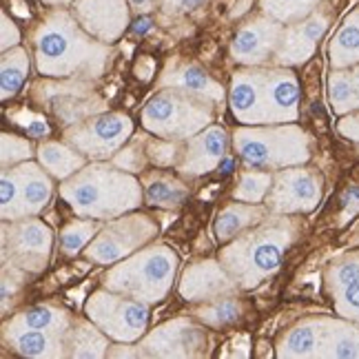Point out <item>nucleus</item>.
I'll return each mask as SVG.
<instances>
[{"label":"nucleus","instance_id":"1","mask_svg":"<svg viewBox=\"0 0 359 359\" xmlns=\"http://www.w3.org/2000/svg\"><path fill=\"white\" fill-rule=\"evenodd\" d=\"M36 58L43 74H100L107 49L82 34L67 11H53L36 34Z\"/></svg>","mask_w":359,"mask_h":359},{"label":"nucleus","instance_id":"2","mask_svg":"<svg viewBox=\"0 0 359 359\" xmlns=\"http://www.w3.org/2000/svg\"><path fill=\"white\" fill-rule=\"evenodd\" d=\"M173 266L175 257L164 248H156L135 257L131 264H124L120 273H111V278H120L111 280V284L127 293H137L144 299H160L171 282Z\"/></svg>","mask_w":359,"mask_h":359},{"label":"nucleus","instance_id":"3","mask_svg":"<svg viewBox=\"0 0 359 359\" xmlns=\"http://www.w3.org/2000/svg\"><path fill=\"white\" fill-rule=\"evenodd\" d=\"M51 196L49 180L36 167H22L3 177V213L18 217L40 211Z\"/></svg>","mask_w":359,"mask_h":359},{"label":"nucleus","instance_id":"4","mask_svg":"<svg viewBox=\"0 0 359 359\" xmlns=\"http://www.w3.org/2000/svg\"><path fill=\"white\" fill-rule=\"evenodd\" d=\"M129 131H131V122L127 116L109 114L72 131L69 142L76 144L80 151H85L89 156L102 158V156L114 154V151L127 140Z\"/></svg>","mask_w":359,"mask_h":359},{"label":"nucleus","instance_id":"5","mask_svg":"<svg viewBox=\"0 0 359 359\" xmlns=\"http://www.w3.org/2000/svg\"><path fill=\"white\" fill-rule=\"evenodd\" d=\"M91 317L107 328L109 335L120 339H133L142 335L147 326V311L140 304H129L111 297H95L89 306Z\"/></svg>","mask_w":359,"mask_h":359},{"label":"nucleus","instance_id":"6","mask_svg":"<svg viewBox=\"0 0 359 359\" xmlns=\"http://www.w3.org/2000/svg\"><path fill=\"white\" fill-rule=\"evenodd\" d=\"M76 16L91 36L114 40L127 27L129 11L124 0H78Z\"/></svg>","mask_w":359,"mask_h":359},{"label":"nucleus","instance_id":"7","mask_svg":"<svg viewBox=\"0 0 359 359\" xmlns=\"http://www.w3.org/2000/svg\"><path fill=\"white\" fill-rule=\"evenodd\" d=\"M156 226H151L147 217H131L109 229L104 236L89 248V257L95 262H114L124 253H129L133 246L144 242Z\"/></svg>","mask_w":359,"mask_h":359},{"label":"nucleus","instance_id":"8","mask_svg":"<svg viewBox=\"0 0 359 359\" xmlns=\"http://www.w3.org/2000/svg\"><path fill=\"white\" fill-rule=\"evenodd\" d=\"M280 36L282 25L278 20L257 18L238 32L236 40H233V56L240 62L255 65L269 56L271 49L278 45Z\"/></svg>","mask_w":359,"mask_h":359},{"label":"nucleus","instance_id":"9","mask_svg":"<svg viewBox=\"0 0 359 359\" xmlns=\"http://www.w3.org/2000/svg\"><path fill=\"white\" fill-rule=\"evenodd\" d=\"M284 133H251V131H240L238 133V149L244 156L246 162L251 164H278L288 160H304L302 154H293L291 147H286V135Z\"/></svg>","mask_w":359,"mask_h":359},{"label":"nucleus","instance_id":"10","mask_svg":"<svg viewBox=\"0 0 359 359\" xmlns=\"http://www.w3.org/2000/svg\"><path fill=\"white\" fill-rule=\"evenodd\" d=\"M193 104L182 102V98H175V95H158L149 102L144 109V124L149 129L160 131V133H180L187 135L191 131H196L202 127V122L196 120H187V109Z\"/></svg>","mask_w":359,"mask_h":359},{"label":"nucleus","instance_id":"11","mask_svg":"<svg viewBox=\"0 0 359 359\" xmlns=\"http://www.w3.org/2000/svg\"><path fill=\"white\" fill-rule=\"evenodd\" d=\"M320 200V184L313 175L306 173H286L280 177V189L271 200L273 209L291 211V209H311Z\"/></svg>","mask_w":359,"mask_h":359},{"label":"nucleus","instance_id":"12","mask_svg":"<svg viewBox=\"0 0 359 359\" xmlns=\"http://www.w3.org/2000/svg\"><path fill=\"white\" fill-rule=\"evenodd\" d=\"M328 18L324 13H315L313 18H309L306 22H302L295 29H291L284 38L282 51L278 53L280 60L284 62H295V60H304L313 51L315 43L322 38V34L326 32Z\"/></svg>","mask_w":359,"mask_h":359},{"label":"nucleus","instance_id":"13","mask_svg":"<svg viewBox=\"0 0 359 359\" xmlns=\"http://www.w3.org/2000/svg\"><path fill=\"white\" fill-rule=\"evenodd\" d=\"M202 346V333L200 328L191 326L187 322H173L169 326L160 328L158 333L149 339L147 348H158L160 355H187L189 348Z\"/></svg>","mask_w":359,"mask_h":359},{"label":"nucleus","instance_id":"14","mask_svg":"<svg viewBox=\"0 0 359 359\" xmlns=\"http://www.w3.org/2000/svg\"><path fill=\"white\" fill-rule=\"evenodd\" d=\"M224 149H226V137L219 129L202 133L198 140H193L191 151H187V162L182 164V171L198 175L213 169V164L222 158Z\"/></svg>","mask_w":359,"mask_h":359},{"label":"nucleus","instance_id":"15","mask_svg":"<svg viewBox=\"0 0 359 359\" xmlns=\"http://www.w3.org/2000/svg\"><path fill=\"white\" fill-rule=\"evenodd\" d=\"M284 246H286V242L282 238H278L275 233H269V236H262L255 246L248 248V259L244 264V273H248L251 282L262 280V275L278 269L282 253H284Z\"/></svg>","mask_w":359,"mask_h":359},{"label":"nucleus","instance_id":"16","mask_svg":"<svg viewBox=\"0 0 359 359\" xmlns=\"http://www.w3.org/2000/svg\"><path fill=\"white\" fill-rule=\"evenodd\" d=\"M13 251L20 253L25 262L29 259H45L49 255V242H51V233L40 226L38 222H27L13 233Z\"/></svg>","mask_w":359,"mask_h":359},{"label":"nucleus","instance_id":"17","mask_svg":"<svg viewBox=\"0 0 359 359\" xmlns=\"http://www.w3.org/2000/svg\"><path fill=\"white\" fill-rule=\"evenodd\" d=\"M49 107H51V111L58 116L60 122L69 124V122H76L80 118L93 114L100 104L95 102L93 95H80V93H74V89H67L65 93L51 95Z\"/></svg>","mask_w":359,"mask_h":359},{"label":"nucleus","instance_id":"18","mask_svg":"<svg viewBox=\"0 0 359 359\" xmlns=\"http://www.w3.org/2000/svg\"><path fill=\"white\" fill-rule=\"evenodd\" d=\"M222 286H226L222 273H217L213 266H196L191 273H187L182 293L187 299H200V297H209Z\"/></svg>","mask_w":359,"mask_h":359},{"label":"nucleus","instance_id":"19","mask_svg":"<svg viewBox=\"0 0 359 359\" xmlns=\"http://www.w3.org/2000/svg\"><path fill=\"white\" fill-rule=\"evenodd\" d=\"M335 284L341 288L339 309L344 315L359 317V264L346 262L335 271Z\"/></svg>","mask_w":359,"mask_h":359},{"label":"nucleus","instance_id":"20","mask_svg":"<svg viewBox=\"0 0 359 359\" xmlns=\"http://www.w3.org/2000/svg\"><path fill=\"white\" fill-rule=\"evenodd\" d=\"M187 198L184 187L175 182V180H169L164 175H156L147 182V202L151 206H160V209H173V206H180Z\"/></svg>","mask_w":359,"mask_h":359},{"label":"nucleus","instance_id":"21","mask_svg":"<svg viewBox=\"0 0 359 359\" xmlns=\"http://www.w3.org/2000/svg\"><path fill=\"white\" fill-rule=\"evenodd\" d=\"M333 60L341 67L359 60V11L344 22L333 43Z\"/></svg>","mask_w":359,"mask_h":359},{"label":"nucleus","instance_id":"22","mask_svg":"<svg viewBox=\"0 0 359 359\" xmlns=\"http://www.w3.org/2000/svg\"><path fill=\"white\" fill-rule=\"evenodd\" d=\"M13 341H16L18 353L29 355V357L60 355V351H56V348H60V344L56 341V337L40 333L38 328H20V330H16V337H13Z\"/></svg>","mask_w":359,"mask_h":359},{"label":"nucleus","instance_id":"23","mask_svg":"<svg viewBox=\"0 0 359 359\" xmlns=\"http://www.w3.org/2000/svg\"><path fill=\"white\" fill-rule=\"evenodd\" d=\"M320 0H262V9L278 22H297L306 18Z\"/></svg>","mask_w":359,"mask_h":359},{"label":"nucleus","instance_id":"24","mask_svg":"<svg viewBox=\"0 0 359 359\" xmlns=\"http://www.w3.org/2000/svg\"><path fill=\"white\" fill-rule=\"evenodd\" d=\"M40 160H43L45 167L56 177H67L78 167H82V158L72 154V151L65 149L62 144H53V142L40 147Z\"/></svg>","mask_w":359,"mask_h":359},{"label":"nucleus","instance_id":"25","mask_svg":"<svg viewBox=\"0 0 359 359\" xmlns=\"http://www.w3.org/2000/svg\"><path fill=\"white\" fill-rule=\"evenodd\" d=\"M27 74V53L22 49H11L3 58V100L13 95L25 80Z\"/></svg>","mask_w":359,"mask_h":359},{"label":"nucleus","instance_id":"26","mask_svg":"<svg viewBox=\"0 0 359 359\" xmlns=\"http://www.w3.org/2000/svg\"><path fill=\"white\" fill-rule=\"evenodd\" d=\"M67 324V317L65 313L60 311H53V309H47V306H34L29 311H25L20 315V320L16 322V326L20 328H49V330H58Z\"/></svg>","mask_w":359,"mask_h":359},{"label":"nucleus","instance_id":"27","mask_svg":"<svg viewBox=\"0 0 359 359\" xmlns=\"http://www.w3.org/2000/svg\"><path fill=\"white\" fill-rule=\"evenodd\" d=\"M173 80H175L177 87L189 89V91L211 95V98H219V95H222V91H219V87L215 85V82L211 78H206L196 67H182L180 72L173 74Z\"/></svg>","mask_w":359,"mask_h":359},{"label":"nucleus","instance_id":"28","mask_svg":"<svg viewBox=\"0 0 359 359\" xmlns=\"http://www.w3.org/2000/svg\"><path fill=\"white\" fill-rule=\"evenodd\" d=\"M255 217H257V211L251 209V206H233V209L224 211L222 215L217 217V224H215L217 238L219 240H229L233 233H238L246 224H251Z\"/></svg>","mask_w":359,"mask_h":359},{"label":"nucleus","instance_id":"29","mask_svg":"<svg viewBox=\"0 0 359 359\" xmlns=\"http://www.w3.org/2000/svg\"><path fill=\"white\" fill-rule=\"evenodd\" d=\"M74 348H76L74 355L78 357H98L104 353L107 341L98 330H93L89 326H80L74 337Z\"/></svg>","mask_w":359,"mask_h":359},{"label":"nucleus","instance_id":"30","mask_svg":"<svg viewBox=\"0 0 359 359\" xmlns=\"http://www.w3.org/2000/svg\"><path fill=\"white\" fill-rule=\"evenodd\" d=\"M330 98H333V104L344 111V109H348L353 104H357L359 95L353 87V78L346 76V74H337L330 80Z\"/></svg>","mask_w":359,"mask_h":359},{"label":"nucleus","instance_id":"31","mask_svg":"<svg viewBox=\"0 0 359 359\" xmlns=\"http://www.w3.org/2000/svg\"><path fill=\"white\" fill-rule=\"evenodd\" d=\"M93 231H95V224L91 222H78V224L67 226L62 231V251L67 255L78 253L80 248L85 246V242L93 236Z\"/></svg>","mask_w":359,"mask_h":359},{"label":"nucleus","instance_id":"32","mask_svg":"<svg viewBox=\"0 0 359 359\" xmlns=\"http://www.w3.org/2000/svg\"><path fill=\"white\" fill-rule=\"evenodd\" d=\"M271 177L269 175H259V173H246L240 180V189L236 191V198L248 200V202H257L264 198V193L269 189Z\"/></svg>","mask_w":359,"mask_h":359},{"label":"nucleus","instance_id":"33","mask_svg":"<svg viewBox=\"0 0 359 359\" xmlns=\"http://www.w3.org/2000/svg\"><path fill=\"white\" fill-rule=\"evenodd\" d=\"M315 344H317V337L313 328H295L293 333L286 337L284 353L286 355H311Z\"/></svg>","mask_w":359,"mask_h":359},{"label":"nucleus","instance_id":"34","mask_svg":"<svg viewBox=\"0 0 359 359\" xmlns=\"http://www.w3.org/2000/svg\"><path fill=\"white\" fill-rule=\"evenodd\" d=\"M200 315H202L204 322H209L213 326H224V324L240 320V306L236 302H219L217 306L206 309Z\"/></svg>","mask_w":359,"mask_h":359},{"label":"nucleus","instance_id":"35","mask_svg":"<svg viewBox=\"0 0 359 359\" xmlns=\"http://www.w3.org/2000/svg\"><path fill=\"white\" fill-rule=\"evenodd\" d=\"M13 122L18 124V127L29 135V137H45L49 135V124L43 116H34V114H27V111H20L18 116L11 118Z\"/></svg>","mask_w":359,"mask_h":359},{"label":"nucleus","instance_id":"36","mask_svg":"<svg viewBox=\"0 0 359 359\" xmlns=\"http://www.w3.org/2000/svg\"><path fill=\"white\" fill-rule=\"evenodd\" d=\"M32 156V149L27 142L18 140V137H9L7 133L3 135V164H9V158L11 162L13 160H20V158H27Z\"/></svg>","mask_w":359,"mask_h":359},{"label":"nucleus","instance_id":"37","mask_svg":"<svg viewBox=\"0 0 359 359\" xmlns=\"http://www.w3.org/2000/svg\"><path fill=\"white\" fill-rule=\"evenodd\" d=\"M151 151V160L162 164V167H167V164H171L175 160V147L171 144H164V142H151L149 147Z\"/></svg>","mask_w":359,"mask_h":359},{"label":"nucleus","instance_id":"38","mask_svg":"<svg viewBox=\"0 0 359 359\" xmlns=\"http://www.w3.org/2000/svg\"><path fill=\"white\" fill-rule=\"evenodd\" d=\"M204 0H162V9L164 13H173V16H180V13H189L193 9H198Z\"/></svg>","mask_w":359,"mask_h":359},{"label":"nucleus","instance_id":"39","mask_svg":"<svg viewBox=\"0 0 359 359\" xmlns=\"http://www.w3.org/2000/svg\"><path fill=\"white\" fill-rule=\"evenodd\" d=\"M20 40V34L16 29V25L9 20L7 13H3V49L7 51L9 47H16Z\"/></svg>","mask_w":359,"mask_h":359},{"label":"nucleus","instance_id":"40","mask_svg":"<svg viewBox=\"0 0 359 359\" xmlns=\"http://www.w3.org/2000/svg\"><path fill=\"white\" fill-rule=\"evenodd\" d=\"M341 209L346 211L348 215L359 211V187H351L341 198Z\"/></svg>","mask_w":359,"mask_h":359},{"label":"nucleus","instance_id":"41","mask_svg":"<svg viewBox=\"0 0 359 359\" xmlns=\"http://www.w3.org/2000/svg\"><path fill=\"white\" fill-rule=\"evenodd\" d=\"M149 29H151V20L149 18H140V20H135V25H133V34H137V36L147 34Z\"/></svg>","mask_w":359,"mask_h":359},{"label":"nucleus","instance_id":"42","mask_svg":"<svg viewBox=\"0 0 359 359\" xmlns=\"http://www.w3.org/2000/svg\"><path fill=\"white\" fill-rule=\"evenodd\" d=\"M129 3H131V7L135 9V11H149L151 7H154V3H156V0H129Z\"/></svg>","mask_w":359,"mask_h":359},{"label":"nucleus","instance_id":"43","mask_svg":"<svg viewBox=\"0 0 359 359\" xmlns=\"http://www.w3.org/2000/svg\"><path fill=\"white\" fill-rule=\"evenodd\" d=\"M219 169H222V173H231V171H233V160H231V158H226L222 164H219Z\"/></svg>","mask_w":359,"mask_h":359},{"label":"nucleus","instance_id":"44","mask_svg":"<svg viewBox=\"0 0 359 359\" xmlns=\"http://www.w3.org/2000/svg\"><path fill=\"white\" fill-rule=\"evenodd\" d=\"M47 3H51V5H65V3H69V0H47Z\"/></svg>","mask_w":359,"mask_h":359},{"label":"nucleus","instance_id":"45","mask_svg":"<svg viewBox=\"0 0 359 359\" xmlns=\"http://www.w3.org/2000/svg\"><path fill=\"white\" fill-rule=\"evenodd\" d=\"M359 76V74H357ZM357 95H359V78H357Z\"/></svg>","mask_w":359,"mask_h":359},{"label":"nucleus","instance_id":"46","mask_svg":"<svg viewBox=\"0 0 359 359\" xmlns=\"http://www.w3.org/2000/svg\"><path fill=\"white\" fill-rule=\"evenodd\" d=\"M355 137H359V129H357V135H355Z\"/></svg>","mask_w":359,"mask_h":359}]
</instances>
